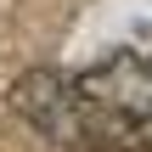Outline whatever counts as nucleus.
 <instances>
[{
  "label": "nucleus",
  "instance_id": "1",
  "mask_svg": "<svg viewBox=\"0 0 152 152\" xmlns=\"http://www.w3.org/2000/svg\"><path fill=\"white\" fill-rule=\"evenodd\" d=\"M11 107L45 141L73 152H152V56L113 51L96 68H34Z\"/></svg>",
  "mask_w": 152,
  "mask_h": 152
}]
</instances>
